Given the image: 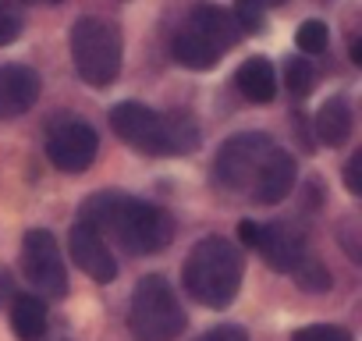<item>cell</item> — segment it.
I'll list each match as a JSON object with an SVG mask.
<instances>
[{
	"instance_id": "obj_1",
	"label": "cell",
	"mask_w": 362,
	"mask_h": 341,
	"mask_svg": "<svg viewBox=\"0 0 362 341\" xmlns=\"http://www.w3.org/2000/svg\"><path fill=\"white\" fill-rule=\"evenodd\" d=\"M214 182L228 192L274 207L295 189V156L267 132H242L221 146L214 160Z\"/></svg>"
},
{
	"instance_id": "obj_2",
	"label": "cell",
	"mask_w": 362,
	"mask_h": 341,
	"mask_svg": "<svg viewBox=\"0 0 362 341\" xmlns=\"http://www.w3.org/2000/svg\"><path fill=\"white\" fill-rule=\"evenodd\" d=\"M82 224L96 228L100 235L110 231L124 253L132 256H153L160 249L170 245L174 238V221L167 210L132 200L124 192H96L86 207H82Z\"/></svg>"
},
{
	"instance_id": "obj_3",
	"label": "cell",
	"mask_w": 362,
	"mask_h": 341,
	"mask_svg": "<svg viewBox=\"0 0 362 341\" xmlns=\"http://www.w3.org/2000/svg\"><path fill=\"white\" fill-rule=\"evenodd\" d=\"M110 128L146 156H185L199 149V121L181 107L156 114L146 103L121 100L110 110Z\"/></svg>"
},
{
	"instance_id": "obj_4",
	"label": "cell",
	"mask_w": 362,
	"mask_h": 341,
	"mask_svg": "<svg viewBox=\"0 0 362 341\" xmlns=\"http://www.w3.org/2000/svg\"><path fill=\"white\" fill-rule=\"evenodd\" d=\"M245 274L242 249L224 235H206L192 245L189 260L181 263V284L192 295V302L206 309H224L235 302Z\"/></svg>"
},
{
	"instance_id": "obj_5",
	"label": "cell",
	"mask_w": 362,
	"mask_h": 341,
	"mask_svg": "<svg viewBox=\"0 0 362 341\" xmlns=\"http://www.w3.org/2000/svg\"><path fill=\"white\" fill-rule=\"evenodd\" d=\"M242 40V29L235 22L231 11L217 8V4H203L192 11V18L177 29L170 50L174 61L181 68H192V71H210L221 64V57Z\"/></svg>"
},
{
	"instance_id": "obj_6",
	"label": "cell",
	"mask_w": 362,
	"mask_h": 341,
	"mask_svg": "<svg viewBox=\"0 0 362 341\" xmlns=\"http://www.w3.org/2000/svg\"><path fill=\"white\" fill-rule=\"evenodd\" d=\"M68 43H71V64H75V71L86 86L107 89V86L117 82L124 47H121V33H117L114 22L86 15L71 25Z\"/></svg>"
},
{
	"instance_id": "obj_7",
	"label": "cell",
	"mask_w": 362,
	"mask_h": 341,
	"mask_svg": "<svg viewBox=\"0 0 362 341\" xmlns=\"http://www.w3.org/2000/svg\"><path fill=\"white\" fill-rule=\"evenodd\" d=\"M128 327H132L135 341H174V337L185 334L189 316L181 309L174 288L167 284V277L149 274L135 284Z\"/></svg>"
},
{
	"instance_id": "obj_8",
	"label": "cell",
	"mask_w": 362,
	"mask_h": 341,
	"mask_svg": "<svg viewBox=\"0 0 362 341\" xmlns=\"http://www.w3.org/2000/svg\"><path fill=\"white\" fill-rule=\"evenodd\" d=\"M22 263H25V277H29L40 291H47V295H54V299L68 295V270H64V260H61V253H57V242H54V235H50L47 228L25 231Z\"/></svg>"
},
{
	"instance_id": "obj_9",
	"label": "cell",
	"mask_w": 362,
	"mask_h": 341,
	"mask_svg": "<svg viewBox=\"0 0 362 341\" xmlns=\"http://www.w3.org/2000/svg\"><path fill=\"white\" fill-rule=\"evenodd\" d=\"M96 149H100V139L86 121H61L47 139V156L57 170H64V175H82V170H89L93 160H96Z\"/></svg>"
},
{
	"instance_id": "obj_10",
	"label": "cell",
	"mask_w": 362,
	"mask_h": 341,
	"mask_svg": "<svg viewBox=\"0 0 362 341\" xmlns=\"http://www.w3.org/2000/svg\"><path fill=\"white\" fill-rule=\"evenodd\" d=\"M252 249L263 256V263H267L270 270L291 274L295 263L305 256V238H302L288 221H270V224H259Z\"/></svg>"
},
{
	"instance_id": "obj_11",
	"label": "cell",
	"mask_w": 362,
	"mask_h": 341,
	"mask_svg": "<svg viewBox=\"0 0 362 341\" xmlns=\"http://www.w3.org/2000/svg\"><path fill=\"white\" fill-rule=\"evenodd\" d=\"M68 245H71V260L78 263V270H86L93 281L110 284L117 277V260H114V253L107 249V238L96 228L78 221L68 235Z\"/></svg>"
},
{
	"instance_id": "obj_12",
	"label": "cell",
	"mask_w": 362,
	"mask_h": 341,
	"mask_svg": "<svg viewBox=\"0 0 362 341\" xmlns=\"http://www.w3.org/2000/svg\"><path fill=\"white\" fill-rule=\"evenodd\" d=\"M40 100V75L25 64H4L0 68V121H11L33 110Z\"/></svg>"
},
{
	"instance_id": "obj_13",
	"label": "cell",
	"mask_w": 362,
	"mask_h": 341,
	"mask_svg": "<svg viewBox=\"0 0 362 341\" xmlns=\"http://www.w3.org/2000/svg\"><path fill=\"white\" fill-rule=\"evenodd\" d=\"M351 103L344 96H330L320 110H316V139L330 149L344 146L351 139Z\"/></svg>"
},
{
	"instance_id": "obj_14",
	"label": "cell",
	"mask_w": 362,
	"mask_h": 341,
	"mask_svg": "<svg viewBox=\"0 0 362 341\" xmlns=\"http://www.w3.org/2000/svg\"><path fill=\"white\" fill-rule=\"evenodd\" d=\"M235 86H238V93H242L245 100H252V103H270V100L277 96V71H274V64H270L267 57H249V61L238 68Z\"/></svg>"
},
{
	"instance_id": "obj_15",
	"label": "cell",
	"mask_w": 362,
	"mask_h": 341,
	"mask_svg": "<svg viewBox=\"0 0 362 341\" xmlns=\"http://www.w3.org/2000/svg\"><path fill=\"white\" fill-rule=\"evenodd\" d=\"M11 309V330L18 334V341H40L47 334V306L36 295H15L8 302Z\"/></svg>"
},
{
	"instance_id": "obj_16",
	"label": "cell",
	"mask_w": 362,
	"mask_h": 341,
	"mask_svg": "<svg viewBox=\"0 0 362 341\" xmlns=\"http://www.w3.org/2000/svg\"><path fill=\"white\" fill-rule=\"evenodd\" d=\"M284 86L291 96H309L316 89V68L305 61V54L284 61Z\"/></svg>"
},
{
	"instance_id": "obj_17",
	"label": "cell",
	"mask_w": 362,
	"mask_h": 341,
	"mask_svg": "<svg viewBox=\"0 0 362 341\" xmlns=\"http://www.w3.org/2000/svg\"><path fill=\"white\" fill-rule=\"evenodd\" d=\"M291 274H295V281H298L302 291H327V288H330V270H327L320 260H313L309 253L295 263Z\"/></svg>"
},
{
	"instance_id": "obj_18",
	"label": "cell",
	"mask_w": 362,
	"mask_h": 341,
	"mask_svg": "<svg viewBox=\"0 0 362 341\" xmlns=\"http://www.w3.org/2000/svg\"><path fill=\"white\" fill-rule=\"evenodd\" d=\"M295 47L302 54H323L330 47V29L320 22V18H309L295 29Z\"/></svg>"
},
{
	"instance_id": "obj_19",
	"label": "cell",
	"mask_w": 362,
	"mask_h": 341,
	"mask_svg": "<svg viewBox=\"0 0 362 341\" xmlns=\"http://www.w3.org/2000/svg\"><path fill=\"white\" fill-rule=\"evenodd\" d=\"M231 15H235L238 29L249 33V36L263 33V25H267V8L259 4V0H235V11Z\"/></svg>"
},
{
	"instance_id": "obj_20",
	"label": "cell",
	"mask_w": 362,
	"mask_h": 341,
	"mask_svg": "<svg viewBox=\"0 0 362 341\" xmlns=\"http://www.w3.org/2000/svg\"><path fill=\"white\" fill-rule=\"evenodd\" d=\"M291 341H351V330L337 327V323H309V327L295 330Z\"/></svg>"
},
{
	"instance_id": "obj_21",
	"label": "cell",
	"mask_w": 362,
	"mask_h": 341,
	"mask_svg": "<svg viewBox=\"0 0 362 341\" xmlns=\"http://www.w3.org/2000/svg\"><path fill=\"white\" fill-rule=\"evenodd\" d=\"M22 36V18L11 8V0H0V47H8Z\"/></svg>"
},
{
	"instance_id": "obj_22",
	"label": "cell",
	"mask_w": 362,
	"mask_h": 341,
	"mask_svg": "<svg viewBox=\"0 0 362 341\" xmlns=\"http://www.w3.org/2000/svg\"><path fill=\"white\" fill-rule=\"evenodd\" d=\"M199 341H249V334H245V327H238V323H221V327L206 330Z\"/></svg>"
},
{
	"instance_id": "obj_23",
	"label": "cell",
	"mask_w": 362,
	"mask_h": 341,
	"mask_svg": "<svg viewBox=\"0 0 362 341\" xmlns=\"http://www.w3.org/2000/svg\"><path fill=\"white\" fill-rule=\"evenodd\" d=\"M358 170H362V153H355L348 163H344V185L351 196H362V182H358Z\"/></svg>"
},
{
	"instance_id": "obj_24",
	"label": "cell",
	"mask_w": 362,
	"mask_h": 341,
	"mask_svg": "<svg viewBox=\"0 0 362 341\" xmlns=\"http://www.w3.org/2000/svg\"><path fill=\"white\" fill-rule=\"evenodd\" d=\"M15 299V281H11V270L0 267V306H8Z\"/></svg>"
},
{
	"instance_id": "obj_25",
	"label": "cell",
	"mask_w": 362,
	"mask_h": 341,
	"mask_svg": "<svg viewBox=\"0 0 362 341\" xmlns=\"http://www.w3.org/2000/svg\"><path fill=\"white\" fill-rule=\"evenodd\" d=\"M256 231H259V221H242V224H238V242L252 249V242H256Z\"/></svg>"
},
{
	"instance_id": "obj_26",
	"label": "cell",
	"mask_w": 362,
	"mask_h": 341,
	"mask_svg": "<svg viewBox=\"0 0 362 341\" xmlns=\"http://www.w3.org/2000/svg\"><path fill=\"white\" fill-rule=\"evenodd\" d=\"M351 64H362V47H358V40H351Z\"/></svg>"
},
{
	"instance_id": "obj_27",
	"label": "cell",
	"mask_w": 362,
	"mask_h": 341,
	"mask_svg": "<svg viewBox=\"0 0 362 341\" xmlns=\"http://www.w3.org/2000/svg\"><path fill=\"white\" fill-rule=\"evenodd\" d=\"M263 8H281V4H288V0H259Z\"/></svg>"
},
{
	"instance_id": "obj_28",
	"label": "cell",
	"mask_w": 362,
	"mask_h": 341,
	"mask_svg": "<svg viewBox=\"0 0 362 341\" xmlns=\"http://www.w3.org/2000/svg\"><path fill=\"white\" fill-rule=\"evenodd\" d=\"M22 4H64V0H22Z\"/></svg>"
}]
</instances>
